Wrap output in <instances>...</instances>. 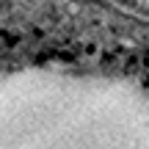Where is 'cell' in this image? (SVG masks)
I'll use <instances>...</instances> for the list:
<instances>
[{
    "instance_id": "obj_1",
    "label": "cell",
    "mask_w": 149,
    "mask_h": 149,
    "mask_svg": "<svg viewBox=\"0 0 149 149\" xmlns=\"http://www.w3.org/2000/svg\"><path fill=\"white\" fill-rule=\"evenodd\" d=\"M0 149H149V86L64 61L3 69Z\"/></svg>"
}]
</instances>
